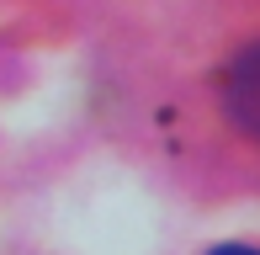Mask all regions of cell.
I'll return each mask as SVG.
<instances>
[{
  "instance_id": "7a4b0ae2",
  "label": "cell",
  "mask_w": 260,
  "mask_h": 255,
  "mask_svg": "<svg viewBox=\"0 0 260 255\" xmlns=\"http://www.w3.org/2000/svg\"><path fill=\"white\" fill-rule=\"evenodd\" d=\"M207 255H260V250L255 245H212Z\"/></svg>"
},
{
  "instance_id": "6da1fadb",
  "label": "cell",
  "mask_w": 260,
  "mask_h": 255,
  "mask_svg": "<svg viewBox=\"0 0 260 255\" xmlns=\"http://www.w3.org/2000/svg\"><path fill=\"white\" fill-rule=\"evenodd\" d=\"M218 96H223L229 122L239 128L250 144H260V43H244V48L229 59Z\"/></svg>"
}]
</instances>
